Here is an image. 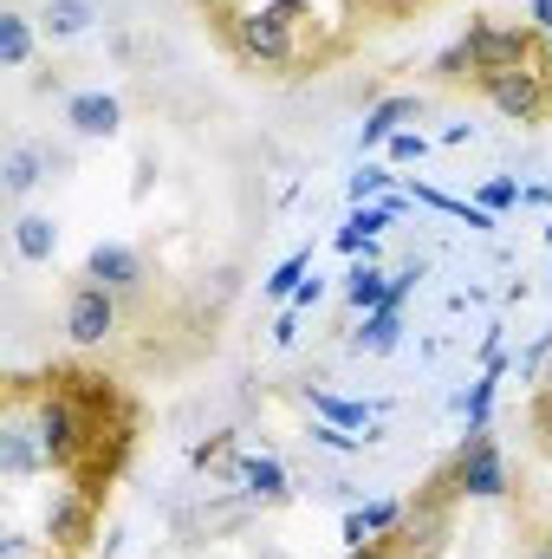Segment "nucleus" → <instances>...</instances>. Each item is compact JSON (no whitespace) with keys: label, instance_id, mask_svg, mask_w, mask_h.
<instances>
[{"label":"nucleus","instance_id":"nucleus-1","mask_svg":"<svg viewBox=\"0 0 552 559\" xmlns=\"http://www.w3.org/2000/svg\"><path fill=\"white\" fill-rule=\"evenodd\" d=\"M461 52H468V79L481 85V79H501V72H527V66H533V33H527V26L475 20L468 39H461Z\"/></svg>","mask_w":552,"mask_h":559},{"label":"nucleus","instance_id":"nucleus-2","mask_svg":"<svg viewBox=\"0 0 552 559\" xmlns=\"http://www.w3.org/2000/svg\"><path fill=\"white\" fill-rule=\"evenodd\" d=\"M235 46L254 59V66H286L292 46H299V7L292 0H274V7H254L235 20Z\"/></svg>","mask_w":552,"mask_h":559},{"label":"nucleus","instance_id":"nucleus-3","mask_svg":"<svg viewBox=\"0 0 552 559\" xmlns=\"http://www.w3.org/2000/svg\"><path fill=\"white\" fill-rule=\"evenodd\" d=\"M118 293L111 286H98V280H79L72 293H65V338L79 345V352H105L111 338H118Z\"/></svg>","mask_w":552,"mask_h":559},{"label":"nucleus","instance_id":"nucleus-4","mask_svg":"<svg viewBox=\"0 0 552 559\" xmlns=\"http://www.w3.org/2000/svg\"><path fill=\"white\" fill-rule=\"evenodd\" d=\"M455 488L475 495V501H501V495L514 488L507 455H501V442H494L488 429H468V436H461V449H455Z\"/></svg>","mask_w":552,"mask_h":559},{"label":"nucleus","instance_id":"nucleus-5","mask_svg":"<svg viewBox=\"0 0 552 559\" xmlns=\"http://www.w3.org/2000/svg\"><path fill=\"white\" fill-rule=\"evenodd\" d=\"M481 92H488V105H494L501 118H514V124H547L552 118V79L540 72V66L481 79Z\"/></svg>","mask_w":552,"mask_h":559},{"label":"nucleus","instance_id":"nucleus-6","mask_svg":"<svg viewBox=\"0 0 552 559\" xmlns=\"http://www.w3.org/2000/svg\"><path fill=\"white\" fill-rule=\"evenodd\" d=\"M33 429H39V442H46L52 468H72V462H79V449H85V423H79V411H72V397H65V391L33 397Z\"/></svg>","mask_w":552,"mask_h":559},{"label":"nucleus","instance_id":"nucleus-7","mask_svg":"<svg viewBox=\"0 0 552 559\" xmlns=\"http://www.w3.org/2000/svg\"><path fill=\"white\" fill-rule=\"evenodd\" d=\"M39 468H52V455H46L39 429H33V411L13 404L7 423H0V475H7V481H26V475H39Z\"/></svg>","mask_w":552,"mask_h":559},{"label":"nucleus","instance_id":"nucleus-8","mask_svg":"<svg viewBox=\"0 0 552 559\" xmlns=\"http://www.w3.org/2000/svg\"><path fill=\"white\" fill-rule=\"evenodd\" d=\"M85 280L111 286L118 299H137L143 286H149V261H143V248H131V241H98L85 254Z\"/></svg>","mask_w":552,"mask_h":559},{"label":"nucleus","instance_id":"nucleus-9","mask_svg":"<svg viewBox=\"0 0 552 559\" xmlns=\"http://www.w3.org/2000/svg\"><path fill=\"white\" fill-rule=\"evenodd\" d=\"M46 176H52V150H46V143H33V138L7 143V156H0V189H7V202H26Z\"/></svg>","mask_w":552,"mask_h":559},{"label":"nucleus","instance_id":"nucleus-10","mask_svg":"<svg viewBox=\"0 0 552 559\" xmlns=\"http://www.w3.org/2000/svg\"><path fill=\"white\" fill-rule=\"evenodd\" d=\"M65 124H72V138L105 143V138H118L124 105H118L111 92H65Z\"/></svg>","mask_w":552,"mask_h":559},{"label":"nucleus","instance_id":"nucleus-11","mask_svg":"<svg viewBox=\"0 0 552 559\" xmlns=\"http://www.w3.org/2000/svg\"><path fill=\"white\" fill-rule=\"evenodd\" d=\"M98 20H105L98 0H46V13H39V39H46V46H65V39H85Z\"/></svg>","mask_w":552,"mask_h":559},{"label":"nucleus","instance_id":"nucleus-12","mask_svg":"<svg viewBox=\"0 0 552 559\" xmlns=\"http://www.w3.org/2000/svg\"><path fill=\"white\" fill-rule=\"evenodd\" d=\"M13 254H20L26 267H46V261L59 254V222L39 215V209H20V215H13Z\"/></svg>","mask_w":552,"mask_h":559},{"label":"nucleus","instance_id":"nucleus-13","mask_svg":"<svg viewBox=\"0 0 552 559\" xmlns=\"http://www.w3.org/2000/svg\"><path fill=\"white\" fill-rule=\"evenodd\" d=\"M85 527H92V501L85 495H52V508H46V547L72 554L85 540Z\"/></svg>","mask_w":552,"mask_h":559},{"label":"nucleus","instance_id":"nucleus-14","mask_svg":"<svg viewBox=\"0 0 552 559\" xmlns=\"http://www.w3.org/2000/svg\"><path fill=\"white\" fill-rule=\"evenodd\" d=\"M39 52V20H26L20 7H0V66L7 72H26Z\"/></svg>","mask_w":552,"mask_h":559},{"label":"nucleus","instance_id":"nucleus-15","mask_svg":"<svg viewBox=\"0 0 552 559\" xmlns=\"http://www.w3.org/2000/svg\"><path fill=\"white\" fill-rule=\"evenodd\" d=\"M397 338H404V306L391 299V306L364 312V325L351 332V352H358V358H384V352H397Z\"/></svg>","mask_w":552,"mask_h":559},{"label":"nucleus","instance_id":"nucleus-16","mask_svg":"<svg viewBox=\"0 0 552 559\" xmlns=\"http://www.w3.org/2000/svg\"><path fill=\"white\" fill-rule=\"evenodd\" d=\"M404 118H416V98H410V92L377 98V105L364 111V124H358V150H384V143L404 131Z\"/></svg>","mask_w":552,"mask_h":559},{"label":"nucleus","instance_id":"nucleus-17","mask_svg":"<svg viewBox=\"0 0 552 559\" xmlns=\"http://www.w3.org/2000/svg\"><path fill=\"white\" fill-rule=\"evenodd\" d=\"M345 306H351V312H377V306H391V274H384L377 261H358V267L345 274Z\"/></svg>","mask_w":552,"mask_h":559},{"label":"nucleus","instance_id":"nucleus-18","mask_svg":"<svg viewBox=\"0 0 552 559\" xmlns=\"http://www.w3.org/2000/svg\"><path fill=\"white\" fill-rule=\"evenodd\" d=\"M501 371H507V365H501V358H488V371H481V378L455 397V411L468 417V429H488V417H494V397H501Z\"/></svg>","mask_w":552,"mask_h":559},{"label":"nucleus","instance_id":"nucleus-19","mask_svg":"<svg viewBox=\"0 0 552 559\" xmlns=\"http://www.w3.org/2000/svg\"><path fill=\"white\" fill-rule=\"evenodd\" d=\"M404 521V501H371V508H358V514H345V540L351 547H364V540H377V534H391Z\"/></svg>","mask_w":552,"mask_h":559},{"label":"nucleus","instance_id":"nucleus-20","mask_svg":"<svg viewBox=\"0 0 552 559\" xmlns=\"http://www.w3.org/2000/svg\"><path fill=\"white\" fill-rule=\"evenodd\" d=\"M235 475H241V488L261 495V501H279V495H286V468H279V455H248Z\"/></svg>","mask_w":552,"mask_h":559},{"label":"nucleus","instance_id":"nucleus-21","mask_svg":"<svg viewBox=\"0 0 552 559\" xmlns=\"http://www.w3.org/2000/svg\"><path fill=\"white\" fill-rule=\"evenodd\" d=\"M305 404L319 411V423H338V429H371V404H351V397H332V391H305Z\"/></svg>","mask_w":552,"mask_h":559},{"label":"nucleus","instance_id":"nucleus-22","mask_svg":"<svg viewBox=\"0 0 552 559\" xmlns=\"http://www.w3.org/2000/svg\"><path fill=\"white\" fill-rule=\"evenodd\" d=\"M391 182H397V169H391V163H358V176H351V209L384 202V195H391Z\"/></svg>","mask_w":552,"mask_h":559},{"label":"nucleus","instance_id":"nucleus-23","mask_svg":"<svg viewBox=\"0 0 552 559\" xmlns=\"http://www.w3.org/2000/svg\"><path fill=\"white\" fill-rule=\"evenodd\" d=\"M305 267H312V254H305V248H299V254H286V261L274 267V280H267V299H292V293L305 286Z\"/></svg>","mask_w":552,"mask_h":559},{"label":"nucleus","instance_id":"nucleus-24","mask_svg":"<svg viewBox=\"0 0 552 559\" xmlns=\"http://www.w3.org/2000/svg\"><path fill=\"white\" fill-rule=\"evenodd\" d=\"M514 202H520V182H514V176H488V182H481V209H488V215H501V209H514Z\"/></svg>","mask_w":552,"mask_h":559},{"label":"nucleus","instance_id":"nucleus-25","mask_svg":"<svg viewBox=\"0 0 552 559\" xmlns=\"http://www.w3.org/2000/svg\"><path fill=\"white\" fill-rule=\"evenodd\" d=\"M422 150H429L422 131H397V138L384 143V156H391V163H422Z\"/></svg>","mask_w":552,"mask_h":559},{"label":"nucleus","instance_id":"nucleus-26","mask_svg":"<svg viewBox=\"0 0 552 559\" xmlns=\"http://www.w3.org/2000/svg\"><path fill=\"white\" fill-rule=\"evenodd\" d=\"M312 442H319V449H332V455H358V436H351V429H338V423H319V429H312Z\"/></svg>","mask_w":552,"mask_h":559},{"label":"nucleus","instance_id":"nucleus-27","mask_svg":"<svg viewBox=\"0 0 552 559\" xmlns=\"http://www.w3.org/2000/svg\"><path fill=\"white\" fill-rule=\"evenodd\" d=\"M292 338H299V306L279 312V325H274V345H292Z\"/></svg>","mask_w":552,"mask_h":559},{"label":"nucleus","instance_id":"nucleus-28","mask_svg":"<svg viewBox=\"0 0 552 559\" xmlns=\"http://www.w3.org/2000/svg\"><path fill=\"white\" fill-rule=\"evenodd\" d=\"M319 299H325V280H305V286L292 293V306H299V312H305V306H319Z\"/></svg>","mask_w":552,"mask_h":559},{"label":"nucleus","instance_id":"nucleus-29","mask_svg":"<svg viewBox=\"0 0 552 559\" xmlns=\"http://www.w3.org/2000/svg\"><path fill=\"white\" fill-rule=\"evenodd\" d=\"M520 202H533V209H552V189H547V182H527V189H520Z\"/></svg>","mask_w":552,"mask_h":559},{"label":"nucleus","instance_id":"nucleus-30","mask_svg":"<svg viewBox=\"0 0 552 559\" xmlns=\"http://www.w3.org/2000/svg\"><path fill=\"white\" fill-rule=\"evenodd\" d=\"M527 7H533V26H540V33H552V0H527Z\"/></svg>","mask_w":552,"mask_h":559},{"label":"nucleus","instance_id":"nucleus-31","mask_svg":"<svg viewBox=\"0 0 552 559\" xmlns=\"http://www.w3.org/2000/svg\"><path fill=\"white\" fill-rule=\"evenodd\" d=\"M0 554H7V559H39L33 547H26V540H0Z\"/></svg>","mask_w":552,"mask_h":559},{"label":"nucleus","instance_id":"nucleus-32","mask_svg":"<svg viewBox=\"0 0 552 559\" xmlns=\"http://www.w3.org/2000/svg\"><path fill=\"white\" fill-rule=\"evenodd\" d=\"M540 436H547V455H552V397H547V411H540Z\"/></svg>","mask_w":552,"mask_h":559},{"label":"nucleus","instance_id":"nucleus-33","mask_svg":"<svg viewBox=\"0 0 552 559\" xmlns=\"http://www.w3.org/2000/svg\"><path fill=\"white\" fill-rule=\"evenodd\" d=\"M527 559H552V540H540V547H533V554H527Z\"/></svg>","mask_w":552,"mask_h":559},{"label":"nucleus","instance_id":"nucleus-34","mask_svg":"<svg viewBox=\"0 0 552 559\" xmlns=\"http://www.w3.org/2000/svg\"><path fill=\"white\" fill-rule=\"evenodd\" d=\"M547 397H552V365H547Z\"/></svg>","mask_w":552,"mask_h":559},{"label":"nucleus","instance_id":"nucleus-35","mask_svg":"<svg viewBox=\"0 0 552 559\" xmlns=\"http://www.w3.org/2000/svg\"><path fill=\"white\" fill-rule=\"evenodd\" d=\"M547 241H552V222H547Z\"/></svg>","mask_w":552,"mask_h":559}]
</instances>
